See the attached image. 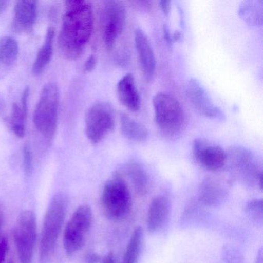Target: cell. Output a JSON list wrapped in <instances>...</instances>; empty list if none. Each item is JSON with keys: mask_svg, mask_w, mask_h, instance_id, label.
<instances>
[{"mask_svg": "<svg viewBox=\"0 0 263 263\" xmlns=\"http://www.w3.org/2000/svg\"><path fill=\"white\" fill-rule=\"evenodd\" d=\"M115 124L111 106L105 102L95 103L86 114V136L92 144H98L113 130Z\"/></svg>", "mask_w": 263, "mask_h": 263, "instance_id": "cell-8", "label": "cell"}, {"mask_svg": "<svg viewBox=\"0 0 263 263\" xmlns=\"http://www.w3.org/2000/svg\"><path fill=\"white\" fill-rule=\"evenodd\" d=\"M169 209L170 204L166 197L158 195L152 199L147 216V230L149 232H157L163 227L168 217Z\"/></svg>", "mask_w": 263, "mask_h": 263, "instance_id": "cell-18", "label": "cell"}, {"mask_svg": "<svg viewBox=\"0 0 263 263\" xmlns=\"http://www.w3.org/2000/svg\"><path fill=\"white\" fill-rule=\"evenodd\" d=\"M98 260H99V257H98V255L93 254V255H90V258H89V263H96Z\"/></svg>", "mask_w": 263, "mask_h": 263, "instance_id": "cell-33", "label": "cell"}, {"mask_svg": "<svg viewBox=\"0 0 263 263\" xmlns=\"http://www.w3.org/2000/svg\"><path fill=\"white\" fill-rule=\"evenodd\" d=\"M192 150L197 162L206 170L216 172L226 164V151L204 138H196L194 141Z\"/></svg>", "mask_w": 263, "mask_h": 263, "instance_id": "cell-12", "label": "cell"}, {"mask_svg": "<svg viewBox=\"0 0 263 263\" xmlns=\"http://www.w3.org/2000/svg\"><path fill=\"white\" fill-rule=\"evenodd\" d=\"M127 174L138 195H144L149 189V177L144 167L138 163H132L127 167Z\"/></svg>", "mask_w": 263, "mask_h": 263, "instance_id": "cell-22", "label": "cell"}, {"mask_svg": "<svg viewBox=\"0 0 263 263\" xmlns=\"http://www.w3.org/2000/svg\"><path fill=\"white\" fill-rule=\"evenodd\" d=\"M8 4V1H6V0H0V15L3 14V13L5 11L6 9L7 8Z\"/></svg>", "mask_w": 263, "mask_h": 263, "instance_id": "cell-32", "label": "cell"}, {"mask_svg": "<svg viewBox=\"0 0 263 263\" xmlns=\"http://www.w3.org/2000/svg\"><path fill=\"white\" fill-rule=\"evenodd\" d=\"M240 17L250 26L260 27L262 24L263 2L261 0H246L238 7Z\"/></svg>", "mask_w": 263, "mask_h": 263, "instance_id": "cell-20", "label": "cell"}, {"mask_svg": "<svg viewBox=\"0 0 263 263\" xmlns=\"http://www.w3.org/2000/svg\"><path fill=\"white\" fill-rule=\"evenodd\" d=\"M37 232L34 212H21L14 229V241L21 263H31L36 247Z\"/></svg>", "mask_w": 263, "mask_h": 263, "instance_id": "cell-9", "label": "cell"}, {"mask_svg": "<svg viewBox=\"0 0 263 263\" xmlns=\"http://www.w3.org/2000/svg\"><path fill=\"white\" fill-rule=\"evenodd\" d=\"M8 249V240L6 237H2V238H0V263H5Z\"/></svg>", "mask_w": 263, "mask_h": 263, "instance_id": "cell-27", "label": "cell"}, {"mask_svg": "<svg viewBox=\"0 0 263 263\" xmlns=\"http://www.w3.org/2000/svg\"><path fill=\"white\" fill-rule=\"evenodd\" d=\"M117 93L120 102L132 111L139 110L141 97L137 87L135 78L132 73L123 77L117 85Z\"/></svg>", "mask_w": 263, "mask_h": 263, "instance_id": "cell-15", "label": "cell"}, {"mask_svg": "<svg viewBox=\"0 0 263 263\" xmlns=\"http://www.w3.org/2000/svg\"><path fill=\"white\" fill-rule=\"evenodd\" d=\"M135 47L141 70L147 78H152L156 70V58L150 40L141 29L135 33Z\"/></svg>", "mask_w": 263, "mask_h": 263, "instance_id": "cell-14", "label": "cell"}, {"mask_svg": "<svg viewBox=\"0 0 263 263\" xmlns=\"http://www.w3.org/2000/svg\"><path fill=\"white\" fill-rule=\"evenodd\" d=\"M23 160H24V172L27 175H30L33 168V155L31 147L29 144H25L23 150Z\"/></svg>", "mask_w": 263, "mask_h": 263, "instance_id": "cell-26", "label": "cell"}, {"mask_svg": "<svg viewBox=\"0 0 263 263\" xmlns=\"http://www.w3.org/2000/svg\"><path fill=\"white\" fill-rule=\"evenodd\" d=\"M4 212H3L2 208H0V231L2 229L3 223H4Z\"/></svg>", "mask_w": 263, "mask_h": 263, "instance_id": "cell-34", "label": "cell"}, {"mask_svg": "<svg viewBox=\"0 0 263 263\" xmlns=\"http://www.w3.org/2000/svg\"><path fill=\"white\" fill-rule=\"evenodd\" d=\"M67 210V198L63 194L55 195L47 208L43 224L40 246V259L45 263L54 251L57 241L62 230Z\"/></svg>", "mask_w": 263, "mask_h": 263, "instance_id": "cell-2", "label": "cell"}, {"mask_svg": "<svg viewBox=\"0 0 263 263\" xmlns=\"http://www.w3.org/2000/svg\"><path fill=\"white\" fill-rule=\"evenodd\" d=\"M55 30L53 27H50L47 29L45 40L41 46L36 59L33 63V73L35 75H40L43 73L46 67L51 61L53 53V46H54Z\"/></svg>", "mask_w": 263, "mask_h": 263, "instance_id": "cell-19", "label": "cell"}, {"mask_svg": "<svg viewBox=\"0 0 263 263\" xmlns=\"http://www.w3.org/2000/svg\"><path fill=\"white\" fill-rule=\"evenodd\" d=\"M103 209L108 218L121 220L132 209V195L124 177L115 172L104 184L102 197Z\"/></svg>", "mask_w": 263, "mask_h": 263, "instance_id": "cell-6", "label": "cell"}, {"mask_svg": "<svg viewBox=\"0 0 263 263\" xmlns=\"http://www.w3.org/2000/svg\"><path fill=\"white\" fill-rule=\"evenodd\" d=\"M27 116V114L23 110L19 104L16 103L13 104L10 125L12 132L18 138H24L25 135V121Z\"/></svg>", "mask_w": 263, "mask_h": 263, "instance_id": "cell-24", "label": "cell"}, {"mask_svg": "<svg viewBox=\"0 0 263 263\" xmlns=\"http://www.w3.org/2000/svg\"><path fill=\"white\" fill-rule=\"evenodd\" d=\"M232 175L250 187L262 189L261 163L255 153L241 146H233L226 152Z\"/></svg>", "mask_w": 263, "mask_h": 263, "instance_id": "cell-4", "label": "cell"}, {"mask_svg": "<svg viewBox=\"0 0 263 263\" xmlns=\"http://www.w3.org/2000/svg\"><path fill=\"white\" fill-rule=\"evenodd\" d=\"M125 8L118 1L104 3L102 12V36L107 49L113 48L125 26Z\"/></svg>", "mask_w": 263, "mask_h": 263, "instance_id": "cell-10", "label": "cell"}, {"mask_svg": "<svg viewBox=\"0 0 263 263\" xmlns=\"http://www.w3.org/2000/svg\"><path fill=\"white\" fill-rule=\"evenodd\" d=\"M93 30L91 4L84 0L66 2L62 28L58 37L60 53L66 59H78L88 44Z\"/></svg>", "mask_w": 263, "mask_h": 263, "instance_id": "cell-1", "label": "cell"}, {"mask_svg": "<svg viewBox=\"0 0 263 263\" xmlns=\"http://www.w3.org/2000/svg\"><path fill=\"white\" fill-rule=\"evenodd\" d=\"M155 122L164 135H179L185 125L184 110L179 101L172 95L158 93L153 98Z\"/></svg>", "mask_w": 263, "mask_h": 263, "instance_id": "cell-5", "label": "cell"}, {"mask_svg": "<svg viewBox=\"0 0 263 263\" xmlns=\"http://www.w3.org/2000/svg\"><path fill=\"white\" fill-rule=\"evenodd\" d=\"M228 186L217 178H209L202 181L199 189L200 200L208 206H216L226 199Z\"/></svg>", "mask_w": 263, "mask_h": 263, "instance_id": "cell-16", "label": "cell"}, {"mask_svg": "<svg viewBox=\"0 0 263 263\" xmlns=\"http://www.w3.org/2000/svg\"><path fill=\"white\" fill-rule=\"evenodd\" d=\"M102 263H115V255L112 252H109L103 258Z\"/></svg>", "mask_w": 263, "mask_h": 263, "instance_id": "cell-30", "label": "cell"}, {"mask_svg": "<svg viewBox=\"0 0 263 263\" xmlns=\"http://www.w3.org/2000/svg\"><path fill=\"white\" fill-rule=\"evenodd\" d=\"M121 129L124 136L130 141L142 142L148 138L147 127L127 114L121 115Z\"/></svg>", "mask_w": 263, "mask_h": 263, "instance_id": "cell-21", "label": "cell"}, {"mask_svg": "<svg viewBox=\"0 0 263 263\" xmlns=\"http://www.w3.org/2000/svg\"><path fill=\"white\" fill-rule=\"evenodd\" d=\"M186 95L192 107L203 116L211 119L224 121V112L214 104L202 84L195 78H191L186 86Z\"/></svg>", "mask_w": 263, "mask_h": 263, "instance_id": "cell-11", "label": "cell"}, {"mask_svg": "<svg viewBox=\"0 0 263 263\" xmlns=\"http://www.w3.org/2000/svg\"><path fill=\"white\" fill-rule=\"evenodd\" d=\"M37 16V2L34 0H21L15 4L13 28L18 33H27L33 30Z\"/></svg>", "mask_w": 263, "mask_h": 263, "instance_id": "cell-13", "label": "cell"}, {"mask_svg": "<svg viewBox=\"0 0 263 263\" xmlns=\"http://www.w3.org/2000/svg\"><path fill=\"white\" fill-rule=\"evenodd\" d=\"M164 36L165 38L166 41L169 44H172L173 41H172V34L169 32L168 28L167 26H164Z\"/></svg>", "mask_w": 263, "mask_h": 263, "instance_id": "cell-31", "label": "cell"}, {"mask_svg": "<svg viewBox=\"0 0 263 263\" xmlns=\"http://www.w3.org/2000/svg\"><path fill=\"white\" fill-rule=\"evenodd\" d=\"M246 211L251 218L255 221H261L262 219V200H251L246 204Z\"/></svg>", "mask_w": 263, "mask_h": 263, "instance_id": "cell-25", "label": "cell"}, {"mask_svg": "<svg viewBox=\"0 0 263 263\" xmlns=\"http://www.w3.org/2000/svg\"><path fill=\"white\" fill-rule=\"evenodd\" d=\"M160 7L162 10L163 13L165 15H168L169 12L171 10V2L170 1H166V0H162L159 2Z\"/></svg>", "mask_w": 263, "mask_h": 263, "instance_id": "cell-29", "label": "cell"}, {"mask_svg": "<svg viewBox=\"0 0 263 263\" xmlns=\"http://www.w3.org/2000/svg\"><path fill=\"white\" fill-rule=\"evenodd\" d=\"M97 64V60L95 58V55H90L87 61H86L85 64H84V70L86 72H90L95 68Z\"/></svg>", "mask_w": 263, "mask_h": 263, "instance_id": "cell-28", "label": "cell"}, {"mask_svg": "<svg viewBox=\"0 0 263 263\" xmlns=\"http://www.w3.org/2000/svg\"><path fill=\"white\" fill-rule=\"evenodd\" d=\"M9 263H13V262H12V261H10V262H9Z\"/></svg>", "mask_w": 263, "mask_h": 263, "instance_id": "cell-35", "label": "cell"}, {"mask_svg": "<svg viewBox=\"0 0 263 263\" xmlns=\"http://www.w3.org/2000/svg\"><path fill=\"white\" fill-rule=\"evenodd\" d=\"M143 241V229L137 227L132 233L124 252L122 263H138Z\"/></svg>", "mask_w": 263, "mask_h": 263, "instance_id": "cell-23", "label": "cell"}, {"mask_svg": "<svg viewBox=\"0 0 263 263\" xmlns=\"http://www.w3.org/2000/svg\"><path fill=\"white\" fill-rule=\"evenodd\" d=\"M19 44L10 36L0 37V80L5 78L14 67L19 56Z\"/></svg>", "mask_w": 263, "mask_h": 263, "instance_id": "cell-17", "label": "cell"}, {"mask_svg": "<svg viewBox=\"0 0 263 263\" xmlns=\"http://www.w3.org/2000/svg\"><path fill=\"white\" fill-rule=\"evenodd\" d=\"M59 105V87L55 83H47L41 90L33 114L35 127L47 139H51L56 133Z\"/></svg>", "mask_w": 263, "mask_h": 263, "instance_id": "cell-3", "label": "cell"}, {"mask_svg": "<svg viewBox=\"0 0 263 263\" xmlns=\"http://www.w3.org/2000/svg\"><path fill=\"white\" fill-rule=\"evenodd\" d=\"M92 220L93 214L89 206H80L73 212L64 229V246L67 255H73L82 249Z\"/></svg>", "mask_w": 263, "mask_h": 263, "instance_id": "cell-7", "label": "cell"}]
</instances>
